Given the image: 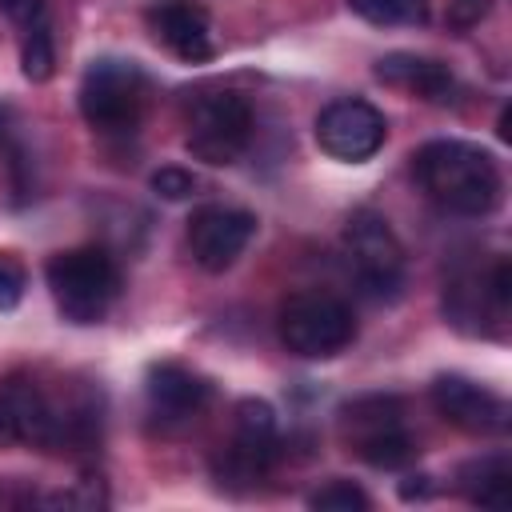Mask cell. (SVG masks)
I'll return each instance as SVG.
<instances>
[{
	"instance_id": "obj_1",
	"label": "cell",
	"mask_w": 512,
	"mask_h": 512,
	"mask_svg": "<svg viewBox=\"0 0 512 512\" xmlns=\"http://www.w3.org/2000/svg\"><path fill=\"white\" fill-rule=\"evenodd\" d=\"M420 188L456 216H484L500 200L496 160L468 140H432L416 156Z\"/></svg>"
},
{
	"instance_id": "obj_2",
	"label": "cell",
	"mask_w": 512,
	"mask_h": 512,
	"mask_svg": "<svg viewBox=\"0 0 512 512\" xmlns=\"http://www.w3.org/2000/svg\"><path fill=\"white\" fill-rule=\"evenodd\" d=\"M52 300L72 324H100L120 292V272L104 248H68L56 252L44 268Z\"/></svg>"
},
{
	"instance_id": "obj_3",
	"label": "cell",
	"mask_w": 512,
	"mask_h": 512,
	"mask_svg": "<svg viewBox=\"0 0 512 512\" xmlns=\"http://www.w3.org/2000/svg\"><path fill=\"white\" fill-rule=\"evenodd\" d=\"M144 100H148V80L132 60L100 56L88 64L80 80V116L88 120V128L104 136L136 132L144 116Z\"/></svg>"
},
{
	"instance_id": "obj_4",
	"label": "cell",
	"mask_w": 512,
	"mask_h": 512,
	"mask_svg": "<svg viewBox=\"0 0 512 512\" xmlns=\"http://www.w3.org/2000/svg\"><path fill=\"white\" fill-rule=\"evenodd\" d=\"M276 328H280V340L288 344V352L308 356V360H328L356 340L352 308L340 296L320 292V288L292 292L280 304Z\"/></svg>"
},
{
	"instance_id": "obj_5",
	"label": "cell",
	"mask_w": 512,
	"mask_h": 512,
	"mask_svg": "<svg viewBox=\"0 0 512 512\" xmlns=\"http://www.w3.org/2000/svg\"><path fill=\"white\" fill-rule=\"evenodd\" d=\"M340 440L372 468H404L416 456V440L404 428V404L396 396H360L344 404Z\"/></svg>"
},
{
	"instance_id": "obj_6",
	"label": "cell",
	"mask_w": 512,
	"mask_h": 512,
	"mask_svg": "<svg viewBox=\"0 0 512 512\" xmlns=\"http://www.w3.org/2000/svg\"><path fill=\"white\" fill-rule=\"evenodd\" d=\"M344 252H348V264H352L360 288L372 300H396L400 296V288H404V248H400L392 224L380 212L360 208V212L348 216Z\"/></svg>"
},
{
	"instance_id": "obj_7",
	"label": "cell",
	"mask_w": 512,
	"mask_h": 512,
	"mask_svg": "<svg viewBox=\"0 0 512 512\" xmlns=\"http://www.w3.org/2000/svg\"><path fill=\"white\" fill-rule=\"evenodd\" d=\"M252 140V108L240 92H204L188 112V152L204 164H232Z\"/></svg>"
},
{
	"instance_id": "obj_8",
	"label": "cell",
	"mask_w": 512,
	"mask_h": 512,
	"mask_svg": "<svg viewBox=\"0 0 512 512\" xmlns=\"http://www.w3.org/2000/svg\"><path fill=\"white\" fill-rule=\"evenodd\" d=\"M276 412L268 400H240L236 404V428L232 440L224 444V452L216 456V480L228 488H248L256 484L272 460H276Z\"/></svg>"
},
{
	"instance_id": "obj_9",
	"label": "cell",
	"mask_w": 512,
	"mask_h": 512,
	"mask_svg": "<svg viewBox=\"0 0 512 512\" xmlns=\"http://www.w3.org/2000/svg\"><path fill=\"white\" fill-rule=\"evenodd\" d=\"M388 136V120L380 108H372L368 100H332L320 116H316V144L332 156V160H348L360 164L368 156L380 152Z\"/></svg>"
},
{
	"instance_id": "obj_10",
	"label": "cell",
	"mask_w": 512,
	"mask_h": 512,
	"mask_svg": "<svg viewBox=\"0 0 512 512\" xmlns=\"http://www.w3.org/2000/svg\"><path fill=\"white\" fill-rule=\"evenodd\" d=\"M252 236H256V216L244 212V208L204 204L188 220V248H192V260L204 272L232 268L240 260V252L248 248Z\"/></svg>"
},
{
	"instance_id": "obj_11",
	"label": "cell",
	"mask_w": 512,
	"mask_h": 512,
	"mask_svg": "<svg viewBox=\"0 0 512 512\" xmlns=\"http://www.w3.org/2000/svg\"><path fill=\"white\" fill-rule=\"evenodd\" d=\"M432 404L452 428L472 432V436H492V432L508 428V404L492 388H484L468 376H436Z\"/></svg>"
},
{
	"instance_id": "obj_12",
	"label": "cell",
	"mask_w": 512,
	"mask_h": 512,
	"mask_svg": "<svg viewBox=\"0 0 512 512\" xmlns=\"http://www.w3.org/2000/svg\"><path fill=\"white\" fill-rule=\"evenodd\" d=\"M52 436V400L28 376H8L0 384V448L12 444H40L48 448Z\"/></svg>"
},
{
	"instance_id": "obj_13",
	"label": "cell",
	"mask_w": 512,
	"mask_h": 512,
	"mask_svg": "<svg viewBox=\"0 0 512 512\" xmlns=\"http://www.w3.org/2000/svg\"><path fill=\"white\" fill-rule=\"evenodd\" d=\"M148 32L180 60L196 64L212 56V20L192 0H164L148 8Z\"/></svg>"
},
{
	"instance_id": "obj_14",
	"label": "cell",
	"mask_w": 512,
	"mask_h": 512,
	"mask_svg": "<svg viewBox=\"0 0 512 512\" xmlns=\"http://www.w3.org/2000/svg\"><path fill=\"white\" fill-rule=\"evenodd\" d=\"M376 76L400 92H412L420 100L432 104H448L456 92V80L448 72V64L432 60V56H416V52H388L376 60Z\"/></svg>"
},
{
	"instance_id": "obj_15",
	"label": "cell",
	"mask_w": 512,
	"mask_h": 512,
	"mask_svg": "<svg viewBox=\"0 0 512 512\" xmlns=\"http://www.w3.org/2000/svg\"><path fill=\"white\" fill-rule=\"evenodd\" d=\"M144 392H148L152 408L164 412V416H172V420L196 416L208 404V396H212L208 380L196 376L184 364H152L148 368V380H144Z\"/></svg>"
},
{
	"instance_id": "obj_16",
	"label": "cell",
	"mask_w": 512,
	"mask_h": 512,
	"mask_svg": "<svg viewBox=\"0 0 512 512\" xmlns=\"http://www.w3.org/2000/svg\"><path fill=\"white\" fill-rule=\"evenodd\" d=\"M460 492L480 504V508H504L512 500V464L508 456L492 452V456H480V460H468L456 476Z\"/></svg>"
},
{
	"instance_id": "obj_17",
	"label": "cell",
	"mask_w": 512,
	"mask_h": 512,
	"mask_svg": "<svg viewBox=\"0 0 512 512\" xmlns=\"http://www.w3.org/2000/svg\"><path fill=\"white\" fill-rule=\"evenodd\" d=\"M20 64H24V76L44 84L52 72H56V40H52V28L48 20H36L24 28V44H20Z\"/></svg>"
},
{
	"instance_id": "obj_18",
	"label": "cell",
	"mask_w": 512,
	"mask_h": 512,
	"mask_svg": "<svg viewBox=\"0 0 512 512\" xmlns=\"http://www.w3.org/2000/svg\"><path fill=\"white\" fill-rule=\"evenodd\" d=\"M348 8L380 28H396V24H424L428 20V0H348Z\"/></svg>"
},
{
	"instance_id": "obj_19",
	"label": "cell",
	"mask_w": 512,
	"mask_h": 512,
	"mask_svg": "<svg viewBox=\"0 0 512 512\" xmlns=\"http://www.w3.org/2000/svg\"><path fill=\"white\" fill-rule=\"evenodd\" d=\"M308 504H312L316 512H364L372 500H368V492H364L360 484H352V480H328L324 488H316V492L308 496Z\"/></svg>"
},
{
	"instance_id": "obj_20",
	"label": "cell",
	"mask_w": 512,
	"mask_h": 512,
	"mask_svg": "<svg viewBox=\"0 0 512 512\" xmlns=\"http://www.w3.org/2000/svg\"><path fill=\"white\" fill-rule=\"evenodd\" d=\"M24 284H28L24 264H20L12 252H0V312L16 308V304L24 300Z\"/></svg>"
},
{
	"instance_id": "obj_21",
	"label": "cell",
	"mask_w": 512,
	"mask_h": 512,
	"mask_svg": "<svg viewBox=\"0 0 512 512\" xmlns=\"http://www.w3.org/2000/svg\"><path fill=\"white\" fill-rule=\"evenodd\" d=\"M152 192L164 200H188L196 192V176L184 168H160V172H152Z\"/></svg>"
},
{
	"instance_id": "obj_22",
	"label": "cell",
	"mask_w": 512,
	"mask_h": 512,
	"mask_svg": "<svg viewBox=\"0 0 512 512\" xmlns=\"http://www.w3.org/2000/svg\"><path fill=\"white\" fill-rule=\"evenodd\" d=\"M488 8H492V0H448V24L464 32V28L480 24L488 16Z\"/></svg>"
},
{
	"instance_id": "obj_23",
	"label": "cell",
	"mask_w": 512,
	"mask_h": 512,
	"mask_svg": "<svg viewBox=\"0 0 512 512\" xmlns=\"http://www.w3.org/2000/svg\"><path fill=\"white\" fill-rule=\"evenodd\" d=\"M488 300L504 312L508 308V300H512V268H508V260L500 256L496 264H492V276H488Z\"/></svg>"
},
{
	"instance_id": "obj_24",
	"label": "cell",
	"mask_w": 512,
	"mask_h": 512,
	"mask_svg": "<svg viewBox=\"0 0 512 512\" xmlns=\"http://www.w3.org/2000/svg\"><path fill=\"white\" fill-rule=\"evenodd\" d=\"M0 8L16 20V24H36V20H44V0H0Z\"/></svg>"
},
{
	"instance_id": "obj_25",
	"label": "cell",
	"mask_w": 512,
	"mask_h": 512,
	"mask_svg": "<svg viewBox=\"0 0 512 512\" xmlns=\"http://www.w3.org/2000/svg\"><path fill=\"white\" fill-rule=\"evenodd\" d=\"M8 140V108H0V144Z\"/></svg>"
}]
</instances>
